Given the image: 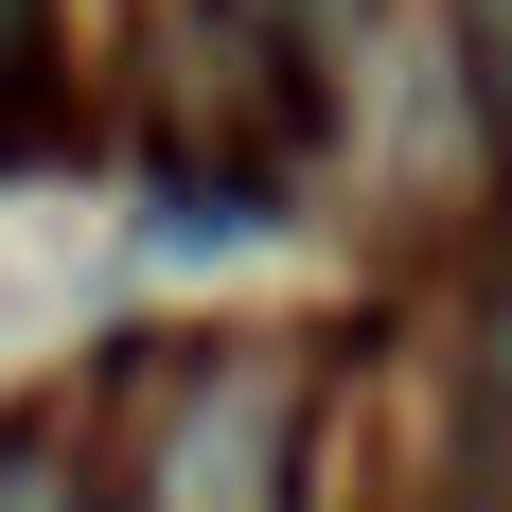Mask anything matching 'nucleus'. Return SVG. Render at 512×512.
<instances>
[{"mask_svg": "<svg viewBox=\"0 0 512 512\" xmlns=\"http://www.w3.org/2000/svg\"><path fill=\"white\" fill-rule=\"evenodd\" d=\"M477 18V106H495V142H512V0H460Z\"/></svg>", "mask_w": 512, "mask_h": 512, "instance_id": "1", "label": "nucleus"}, {"mask_svg": "<svg viewBox=\"0 0 512 512\" xmlns=\"http://www.w3.org/2000/svg\"><path fill=\"white\" fill-rule=\"evenodd\" d=\"M36 53H53V0H0V89H36Z\"/></svg>", "mask_w": 512, "mask_h": 512, "instance_id": "2", "label": "nucleus"}]
</instances>
